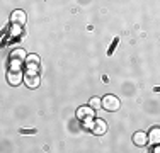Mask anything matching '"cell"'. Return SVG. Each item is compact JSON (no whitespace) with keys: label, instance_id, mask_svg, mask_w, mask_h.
I'll return each instance as SVG.
<instances>
[{"label":"cell","instance_id":"6da1fadb","mask_svg":"<svg viewBox=\"0 0 160 153\" xmlns=\"http://www.w3.org/2000/svg\"><path fill=\"white\" fill-rule=\"evenodd\" d=\"M26 58H28V53L24 49H14L10 53V60H9V65L12 70H21L26 63Z\"/></svg>","mask_w":160,"mask_h":153},{"label":"cell","instance_id":"7a4b0ae2","mask_svg":"<svg viewBox=\"0 0 160 153\" xmlns=\"http://www.w3.org/2000/svg\"><path fill=\"white\" fill-rule=\"evenodd\" d=\"M121 107V102L119 99L116 97V95H106L104 99H102V109L104 111H109V112H114V111H118Z\"/></svg>","mask_w":160,"mask_h":153},{"label":"cell","instance_id":"3957f363","mask_svg":"<svg viewBox=\"0 0 160 153\" xmlns=\"http://www.w3.org/2000/svg\"><path fill=\"white\" fill-rule=\"evenodd\" d=\"M39 65H41V58L38 55H28L26 58V73H38L39 72Z\"/></svg>","mask_w":160,"mask_h":153},{"label":"cell","instance_id":"277c9868","mask_svg":"<svg viewBox=\"0 0 160 153\" xmlns=\"http://www.w3.org/2000/svg\"><path fill=\"white\" fill-rule=\"evenodd\" d=\"M77 117L80 121H92L94 117H96V109H92V107H78L77 111Z\"/></svg>","mask_w":160,"mask_h":153},{"label":"cell","instance_id":"5b68a950","mask_svg":"<svg viewBox=\"0 0 160 153\" xmlns=\"http://www.w3.org/2000/svg\"><path fill=\"white\" fill-rule=\"evenodd\" d=\"M90 131H92L96 136L106 135V131H108V122H106V121H102V119H94V122H92V128H90Z\"/></svg>","mask_w":160,"mask_h":153},{"label":"cell","instance_id":"8992f818","mask_svg":"<svg viewBox=\"0 0 160 153\" xmlns=\"http://www.w3.org/2000/svg\"><path fill=\"white\" fill-rule=\"evenodd\" d=\"M22 78H24V76H22V72L21 70H12V68H10L9 70V73H7V80H9V83L10 85H19V83L22 82Z\"/></svg>","mask_w":160,"mask_h":153},{"label":"cell","instance_id":"52a82bcc","mask_svg":"<svg viewBox=\"0 0 160 153\" xmlns=\"http://www.w3.org/2000/svg\"><path fill=\"white\" fill-rule=\"evenodd\" d=\"M26 19H28V15H26L24 10H14V12L10 14V22H12V24L24 26L26 24Z\"/></svg>","mask_w":160,"mask_h":153},{"label":"cell","instance_id":"ba28073f","mask_svg":"<svg viewBox=\"0 0 160 153\" xmlns=\"http://www.w3.org/2000/svg\"><path fill=\"white\" fill-rule=\"evenodd\" d=\"M24 80H26V85H28L29 89H38L39 83H41L39 75H38V73H26Z\"/></svg>","mask_w":160,"mask_h":153},{"label":"cell","instance_id":"9c48e42d","mask_svg":"<svg viewBox=\"0 0 160 153\" xmlns=\"http://www.w3.org/2000/svg\"><path fill=\"white\" fill-rule=\"evenodd\" d=\"M133 143L136 145V146H147L148 143V135L143 131H136L135 135H133Z\"/></svg>","mask_w":160,"mask_h":153},{"label":"cell","instance_id":"30bf717a","mask_svg":"<svg viewBox=\"0 0 160 153\" xmlns=\"http://www.w3.org/2000/svg\"><path fill=\"white\" fill-rule=\"evenodd\" d=\"M148 143L158 145L160 143V128H152L148 133Z\"/></svg>","mask_w":160,"mask_h":153},{"label":"cell","instance_id":"8fae6325","mask_svg":"<svg viewBox=\"0 0 160 153\" xmlns=\"http://www.w3.org/2000/svg\"><path fill=\"white\" fill-rule=\"evenodd\" d=\"M89 106L92 107V109H96V111L102 109V101L99 97H92V99H90V102H89Z\"/></svg>","mask_w":160,"mask_h":153},{"label":"cell","instance_id":"7c38bea8","mask_svg":"<svg viewBox=\"0 0 160 153\" xmlns=\"http://www.w3.org/2000/svg\"><path fill=\"white\" fill-rule=\"evenodd\" d=\"M10 34H12L14 37H19V36L22 34V29H21V26H19V24H14V27H12V32H10Z\"/></svg>","mask_w":160,"mask_h":153},{"label":"cell","instance_id":"4fadbf2b","mask_svg":"<svg viewBox=\"0 0 160 153\" xmlns=\"http://www.w3.org/2000/svg\"><path fill=\"white\" fill-rule=\"evenodd\" d=\"M152 151H153V153H160V143H158V145H155V148H153Z\"/></svg>","mask_w":160,"mask_h":153}]
</instances>
